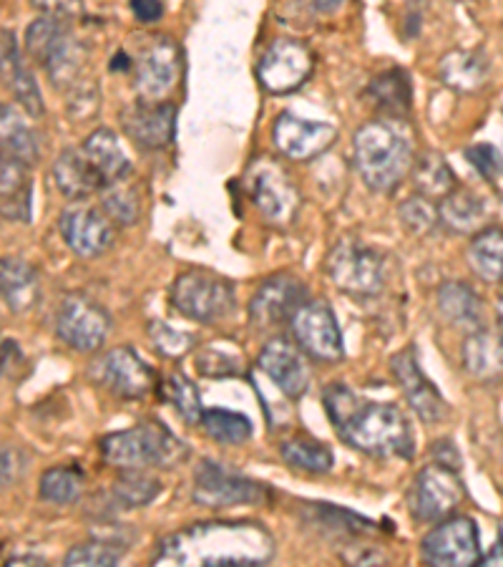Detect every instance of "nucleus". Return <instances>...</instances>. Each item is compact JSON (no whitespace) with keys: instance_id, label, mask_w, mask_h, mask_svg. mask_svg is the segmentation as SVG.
<instances>
[{"instance_id":"nucleus-1","label":"nucleus","mask_w":503,"mask_h":567,"mask_svg":"<svg viewBox=\"0 0 503 567\" xmlns=\"http://www.w3.org/2000/svg\"><path fill=\"white\" fill-rule=\"evenodd\" d=\"M327 416L343 442L378 460H410L416 436L406 414L398 406L368 401L345 383H333L323 391Z\"/></svg>"},{"instance_id":"nucleus-2","label":"nucleus","mask_w":503,"mask_h":567,"mask_svg":"<svg viewBox=\"0 0 503 567\" xmlns=\"http://www.w3.org/2000/svg\"><path fill=\"white\" fill-rule=\"evenodd\" d=\"M274 539L260 523H199L161 539L157 565H268Z\"/></svg>"},{"instance_id":"nucleus-3","label":"nucleus","mask_w":503,"mask_h":567,"mask_svg":"<svg viewBox=\"0 0 503 567\" xmlns=\"http://www.w3.org/2000/svg\"><path fill=\"white\" fill-rule=\"evenodd\" d=\"M400 122L402 118L370 122L355 134V169H358L365 185L375 192L396 189L416 164L410 134Z\"/></svg>"},{"instance_id":"nucleus-4","label":"nucleus","mask_w":503,"mask_h":567,"mask_svg":"<svg viewBox=\"0 0 503 567\" xmlns=\"http://www.w3.org/2000/svg\"><path fill=\"white\" fill-rule=\"evenodd\" d=\"M101 456L116 470L174 466L187 456L185 444L159 422H144L101 439Z\"/></svg>"},{"instance_id":"nucleus-5","label":"nucleus","mask_w":503,"mask_h":567,"mask_svg":"<svg viewBox=\"0 0 503 567\" xmlns=\"http://www.w3.org/2000/svg\"><path fill=\"white\" fill-rule=\"evenodd\" d=\"M25 49L59 89H78L86 49L69 33L66 21L53 16L39 18L25 31Z\"/></svg>"},{"instance_id":"nucleus-6","label":"nucleus","mask_w":503,"mask_h":567,"mask_svg":"<svg viewBox=\"0 0 503 567\" xmlns=\"http://www.w3.org/2000/svg\"><path fill=\"white\" fill-rule=\"evenodd\" d=\"M171 306L185 318L199 320V323H217L234 313V286L214 272L187 270L171 286Z\"/></svg>"},{"instance_id":"nucleus-7","label":"nucleus","mask_w":503,"mask_h":567,"mask_svg":"<svg viewBox=\"0 0 503 567\" xmlns=\"http://www.w3.org/2000/svg\"><path fill=\"white\" fill-rule=\"evenodd\" d=\"M327 272L337 288L355 298H373L386 286V262L383 255L358 240L337 243L331 258H327Z\"/></svg>"},{"instance_id":"nucleus-8","label":"nucleus","mask_w":503,"mask_h":567,"mask_svg":"<svg viewBox=\"0 0 503 567\" xmlns=\"http://www.w3.org/2000/svg\"><path fill=\"white\" fill-rule=\"evenodd\" d=\"M247 189L268 225L287 227L297 217L300 192L287 169L274 159H258L247 169Z\"/></svg>"},{"instance_id":"nucleus-9","label":"nucleus","mask_w":503,"mask_h":567,"mask_svg":"<svg viewBox=\"0 0 503 567\" xmlns=\"http://www.w3.org/2000/svg\"><path fill=\"white\" fill-rule=\"evenodd\" d=\"M465 497V487L459 477V470L433 462L423 466L410 487V515L418 523H441L451 517L453 509Z\"/></svg>"},{"instance_id":"nucleus-10","label":"nucleus","mask_w":503,"mask_h":567,"mask_svg":"<svg viewBox=\"0 0 503 567\" xmlns=\"http://www.w3.org/2000/svg\"><path fill=\"white\" fill-rule=\"evenodd\" d=\"M181 76L179 45L169 35H154L136 53L134 86L144 102H164Z\"/></svg>"},{"instance_id":"nucleus-11","label":"nucleus","mask_w":503,"mask_h":567,"mask_svg":"<svg viewBox=\"0 0 503 567\" xmlns=\"http://www.w3.org/2000/svg\"><path fill=\"white\" fill-rule=\"evenodd\" d=\"M191 497L201 507L258 505V502L268 499V489L240 472L227 470L219 462L205 460L195 470V489H191Z\"/></svg>"},{"instance_id":"nucleus-12","label":"nucleus","mask_w":503,"mask_h":567,"mask_svg":"<svg viewBox=\"0 0 503 567\" xmlns=\"http://www.w3.org/2000/svg\"><path fill=\"white\" fill-rule=\"evenodd\" d=\"M423 560L438 567H469L481 563L479 527L469 517H446L420 545Z\"/></svg>"},{"instance_id":"nucleus-13","label":"nucleus","mask_w":503,"mask_h":567,"mask_svg":"<svg viewBox=\"0 0 503 567\" xmlns=\"http://www.w3.org/2000/svg\"><path fill=\"white\" fill-rule=\"evenodd\" d=\"M112 318L96 300H91L81 292H71L63 298L56 316V333L73 351L94 353L104 346Z\"/></svg>"},{"instance_id":"nucleus-14","label":"nucleus","mask_w":503,"mask_h":567,"mask_svg":"<svg viewBox=\"0 0 503 567\" xmlns=\"http://www.w3.org/2000/svg\"><path fill=\"white\" fill-rule=\"evenodd\" d=\"M292 338L300 343L310 359L315 361H340L343 359V333L337 326L333 308L325 300H305L292 318Z\"/></svg>"},{"instance_id":"nucleus-15","label":"nucleus","mask_w":503,"mask_h":567,"mask_svg":"<svg viewBox=\"0 0 503 567\" xmlns=\"http://www.w3.org/2000/svg\"><path fill=\"white\" fill-rule=\"evenodd\" d=\"M307 300L305 282L287 272H277L262 282L250 300V323L258 331H272V328L292 323L302 303Z\"/></svg>"},{"instance_id":"nucleus-16","label":"nucleus","mask_w":503,"mask_h":567,"mask_svg":"<svg viewBox=\"0 0 503 567\" xmlns=\"http://www.w3.org/2000/svg\"><path fill=\"white\" fill-rule=\"evenodd\" d=\"M116 223L104 207L76 205L66 207L59 217V230L69 248L81 258H96L112 248L116 240Z\"/></svg>"},{"instance_id":"nucleus-17","label":"nucleus","mask_w":503,"mask_h":567,"mask_svg":"<svg viewBox=\"0 0 503 567\" xmlns=\"http://www.w3.org/2000/svg\"><path fill=\"white\" fill-rule=\"evenodd\" d=\"M313 71V53L305 43L277 39L262 53L258 63V79L270 94H290L305 84Z\"/></svg>"},{"instance_id":"nucleus-18","label":"nucleus","mask_w":503,"mask_h":567,"mask_svg":"<svg viewBox=\"0 0 503 567\" xmlns=\"http://www.w3.org/2000/svg\"><path fill=\"white\" fill-rule=\"evenodd\" d=\"M88 373L98 386L118 399H142L154 386V371L139 359V353L126 346L101 355Z\"/></svg>"},{"instance_id":"nucleus-19","label":"nucleus","mask_w":503,"mask_h":567,"mask_svg":"<svg viewBox=\"0 0 503 567\" xmlns=\"http://www.w3.org/2000/svg\"><path fill=\"white\" fill-rule=\"evenodd\" d=\"M337 130L327 122H313L292 112L277 116L272 126V142L292 162L313 159L335 142Z\"/></svg>"},{"instance_id":"nucleus-20","label":"nucleus","mask_w":503,"mask_h":567,"mask_svg":"<svg viewBox=\"0 0 503 567\" xmlns=\"http://www.w3.org/2000/svg\"><path fill=\"white\" fill-rule=\"evenodd\" d=\"M258 369L268 377L274 386H277L287 399H300L310 386V365L305 359V351L300 349V343H292L290 338H272L264 346Z\"/></svg>"},{"instance_id":"nucleus-21","label":"nucleus","mask_w":503,"mask_h":567,"mask_svg":"<svg viewBox=\"0 0 503 567\" xmlns=\"http://www.w3.org/2000/svg\"><path fill=\"white\" fill-rule=\"evenodd\" d=\"M392 373L400 383L402 393H406L408 404L413 406L416 414L423 419L426 424H436L446 416V401L431 381L426 379V373L420 371V365L416 361V351L406 349L392 355Z\"/></svg>"},{"instance_id":"nucleus-22","label":"nucleus","mask_w":503,"mask_h":567,"mask_svg":"<svg viewBox=\"0 0 503 567\" xmlns=\"http://www.w3.org/2000/svg\"><path fill=\"white\" fill-rule=\"evenodd\" d=\"M177 109L167 102H142L129 106L122 116L124 132L144 150H164L174 140Z\"/></svg>"},{"instance_id":"nucleus-23","label":"nucleus","mask_w":503,"mask_h":567,"mask_svg":"<svg viewBox=\"0 0 503 567\" xmlns=\"http://www.w3.org/2000/svg\"><path fill=\"white\" fill-rule=\"evenodd\" d=\"M53 179L61 195H66L73 203L78 199H88L96 192L106 189V182L101 179L94 164L88 162L84 150H66L59 154L56 164H53Z\"/></svg>"},{"instance_id":"nucleus-24","label":"nucleus","mask_w":503,"mask_h":567,"mask_svg":"<svg viewBox=\"0 0 503 567\" xmlns=\"http://www.w3.org/2000/svg\"><path fill=\"white\" fill-rule=\"evenodd\" d=\"M0 197H3V219L8 223H31V197L33 182L29 175V164L6 157L0 162Z\"/></svg>"},{"instance_id":"nucleus-25","label":"nucleus","mask_w":503,"mask_h":567,"mask_svg":"<svg viewBox=\"0 0 503 567\" xmlns=\"http://www.w3.org/2000/svg\"><path fill=\"white\" fill-rule=\"evenodd\" d=\"M0 288H3L8 310L13 313H25L41 298L39 272L21 258H3L0 262Z\"/></svg>"},{"instance_id":"nucleus-26","label":"nucleus","mask_w":503,"mask_h":567,"mask_svg":"<svg viewBox=\"0 0 503 567\" xmlns=\"http://www.w3.org/2000/svg\"><path fill=\"white\" fill-rule=\"evenodd\" d=\"M84 154L88 157V162L94 164V169L101 175V179L106 182V187L116 185L129 177L132 172V162L126 157L122 144H118L116 134L112 130H96L91 136H86Z\"/></svg>"},{"instance_id":"nucleus-27","label":"nucleus","mask_w":503,"mask_h":567,"mask_svg":"<svg viewBox=\"0 0 503 567\" xmlns=\"http://www.w3.org/2000/svg\"><path fill=\"white\" fill-rule=\"evenodd\" d=\"M3 81L6 86L13 91L15 102L21 104L31 116L43 114V99L39 84H35L31 71L23 66L21 53H18V43L11 31H3Z\"/></svg>"},{"instance_id":"nucleus-28","label":"nucleus","mask_w":503,"mask_h":567,"mask_svg":"<svg viewBox=\"0 0 503 567\" xmlns=\"http://www.w3.org/2000/svg\"><path fill=\"white\" fill-rule=\"evenodd\" d=\"M463 365L479 381L503 377V336L489 328L469 336L463 346Z\"/></svg>"},{"instance_id":"nucleus-29","label":"nucleus","mask_w":503,"mask_h":567,"mask_svg":"<svg viewBox=\"0 0 503 567\" xmlns=\"http://www.w3.org/2000/svg\"><path fill=\"white\" fill-rule=\"evenodd\" d=\"M438 71H441V79L448 89L471 94V91L486 86L491 66L486 56L479 51H451L446 53Z\"/></svg>"},{"instance_id":"nucleus-30","label":"nucleus","mask_w":503,"mask_h":567,"mask_svg":"<svg viewBox=\"0 0 503 567\" xmlns=\"http://www.w3.org/2000/svg\"><path fill=\"white\" fill-rule=\"evenodd\" d=\"M368 94L373 104L386 112L390 118H406L410 112V102H413V89H410V79L406 71L392 69L375 76L368 86Z\"/></svg>"},{"instance_id":"nucleus-31","label":"nucleus","mask_w":503,"mask_h":567,"mask_svg":"<svg viewBox=\"0 0 503 567\" xmlns=\"http://www.w3.org/2000/svg\"><path fill=\"white\" fill-rule=\"evenodd\" d=\"M438 308H441V313L451 320V323L461 328L479 326L483 318L479 292L461 280L443 282L441 290H438Z\"/></svg>"},{"instance_id":"nucleus-32","label":"nucleus","mask_w":503,"mask_h":567,"mask_svg":"<svg viewBox=\"0 0 503 567\" xmlns=\"http://www.w3.org/2000/svg\"><path fill=\"white\" fill-rule=\"evenodd\" d=\"M471 270L486 282L503 280V227H489L469 245Z\"/></svg>"},{"instance_id":"nucleus-33","label":"nucleus","mask_w":503,"mask_h":567,"mask_svg":"<svg viewBox=\"0 0 503 567\" xmlns=\"http://www.w3.org/2000/svg\"><path fill=\"white\" fill-rule=\"evenodd\" d=\"M441 223L453 233H473L479 230L483 223V215H486V207H483L481 197H475L471 189L455 187L451 195L441 199Z\"/></svg>"},{"instance_id":"nucleus-34","label":"nucleus","mask_w":503,"mask_h":567,"mask_svg":"<svg viewBox=\"0 0 503 567\" xmlns=\"http://www.w3.org/2000/svg\"><path fill=\"white\" fill-rule=\"evenodd\" d=\"M410 177H413L416 195H423L428 199H443L455 189L453 169L448 167V162L436 152L423 154V157L413 164V169H410Z\"/></svg>"},{"instance_id":"nucleus-35","label":"nucleus","mask_w":503,"mask_h":567,"mask_svg":"<svg viewBox=\"0 0 503 567\" xmlns=\"http://www.w3.org/2000/svg\"><path fill=\"white\" fill-rule=\"evenodd\" d=\"M280 456L290 470L305 474H327L333 470L335 456L323 442L310 436H292L280 446Z\"/></svg>"},{"instance_id":"nucleus-36","label":"nucleus","mask_w":503,"mask_h":567,"mask_svg":"<svg viewBox=\"0 0 503 567\" xmlns=\"http://www.w3.org/2000/svg\"><path fill=\"white\" fill-rule=\"evenodd\" d=\"M0 114H3V124H0V132H3V154L31 167L39 159V140H35V132L25 124V118L18 114L15 106L3 104Z\"/></svg>"},{"instance_id":"nucleus-37","label":"nucleus","mask_w":503,"mask_h":567,"mask_svg":"<svg viewBox=\"0 0 503 567\" xmlns=\"http://www.w3.org/2000/svg\"><path fill=\"white\" fill-rule=\"evenodd\" d=\"M41 499L53 502V505H71L84 492V474L76 466H53L45 470L41 477Z\"/></svg>"},{"instance_id":"nucleus-38","label":"nucleus","mask_w":503,"mask_h":567,"mask_svg":"<svg viewBox=\"0 0 503 567\" xmlns=\"http://www.w3.org/2000/svg\"><path fill=\"white\" fill-rule=\"evenodd\" d=\"M201 426H205V432L219 444H244L247 439L252 436V422L244 414H240V411H205Z\"/></svg>"},{"instance_id":"nucleus-39","label":"nucleus","mask_w":503,"mask_h":567,"mask_svg":"<svg viewBox=\"0 0 503 567\" xmlns=\"http://www.w3.org/2000/svg\"><path fill=\"white\" fill-rule=\"evenodd\" d=\"M164 399L179 411V416L189 424H201L205 419V409H201V399L195 383H191L181 371H171L167 381L161 383Z\"/></svg>"},{"instance_id":"nucleus-40","label":"nucleus","mask_w":503,"mask_h":567,"mask_svg":"<svg viewBox=\"0 0 503 567\" xmlns=\"http://www.w3.org/2000/svg\"><path fill=\"white\" fill-rule=\"evenodd\" d=\"M161 484L157 480H151L149 474H144L139 470H124L122 477L114 482L112 495L118 502L122 509H134V507H144L159 495Z\"/></svg>"},{"instance_id":"nucleus-41","label":"nucleus","mask_w":503,"mask_h":567,"mask_svg":"<svg viewBox=\"0 0 503 567\" xmlns=\"http://www.w3.org/2000/svg\"><path fill=\"white\" fill-rule=\"evenodd\" d=\"M126 553V547L122 543H114V539H94V543H84L71 547L63 557L66 565H76V567H108V565H118Z\"/></svg>"},{"instance_id":"nucleus-42","label":"nucleus","mask_w":503,"mask_h":567,"mask_svg":"<svg viewBox=\"0 0 503 567\" xmlns=\"http://www.w3.org/2000/svg\"><path fill=\"white\" fill-rule=\"evenodd\" d=\"M400 223L413 235H431L436 233V227L441 225V213H438L433 199L413 195L400 205Z\"/></svg>"},{"instance_id":"nucleus-43","label":"nucleus","mask_w":503,"mask_h":567,"mask_svg":"<svg viewBox=\"0 0 503 567\" xmlns=\"http://www.w3.org/2000/svg\"><path fill=\"white\" fill-rule=\"evenodd\" d=\"M197 369L205 373V377H237L242 373V355L234 349H222V346H207L197 355Z\"/></svg>"},{"instance_id":"nucleus-44","label":"nucleus","mask_w":503,"mask_h":567,"mask_svg":"<svg viewBox=\"0 0 503 567\" xmlns=\"http://www.w3.org/2000/svg\"><path fill=\"white\" fill-rule=\"evenodd\" d=\"M124 182V179H122ZM122 182L104 189V207L116 225H134L139 219V199Z\"/></svg>"},{"instance_id":"nucleus-45","label":"nucleus","mask_w":503,"mask_h":567,"mask_svg":"<svg viewBox=\"0 0 503 567\" xmlns=\"http://www.w3.org/2000/svg\"><path fill=\"white\" fill-rule=\"evenodd\" d=\"M149 338L154 349H157L161 355H167V359H179V355L189 353L191 343H195V338L189 333L177 331V328L161 323V320H151Z\"/></svg>"},{"instance_id":"nucleus-46","label":"nucleus","mask_w":503,"mask_h":567,"mask_svg":"<svg viewBox=\"0 0 503 567\" xmlns=\"http://www.w3.org/2000/svg\"><path fill=\"white\" fill-rule=\"evenodd\" d=\"M465 157H469V162L473 164L475 169H479L481 177L486 179H496L501 172H503V159L496 146L491 144H475L471 146L469 152H465Z\"/></svg>"},{"instance_id":"nucleus-47","label":"nucleus","mask_w":503,"mask_h":567,"mask_svg":"<svg viewBox=\"0 0 503 567\" xmlns=\"http://www.w3.org/2000/svg\"><path fill=\"white\" fill-rule=\"evenodd\" d=\"M31 6L43 16L61 18V21H71V18H76L84 11L81 0H31Z\"/></svg>"},{"instance_id":"nucleus-48","label":"nucleus","mask_w":503,"mask_h":567,"mask_svg":"<svg viewBox=\"0 0 503 567\" xmlns=\"http://www.w3.org/2000/svg\"><path fill=\"white\" fill-rule=\"evenodd\" d=\"M129 8L139 23H157L164 16L161 0H132Z\"/></svg>"},{"instance_id":"nucleus-49","label":"nucleus","mask_w":503,"mask_h":567,"mask_svg":"<svg viewBox=\"0 0 503 567\" xmlns=\"http://www.w3.org/2000/svg\"><path fill=\"white\" fill-rule=\"evenodd\" d=\"M433 462H441L446 466H453V470H461V456L459 450H455L453 442H436L433 446Z\"/></svg>"},{"instance_id":"nucleus-50","label":"nucleus","mask_w":503,"mask_h":567,"mask_svg":"<svg viewBox=\"0 0 503 567\" xmlns=\"http://www.w3.org/2000/svg\"><path fill=\"white\" fill-rule=\"evenodd\" d=\"M15 361H23V353L18 349V343L11 341V338H6L3 341V377L13 379V365H21Z\"/></svg>"},{"instance_id":"nucleus-51","label":"nucleus","mask_w":503,"mask_h":567,"mask_svg":"<svg viewBox=\"0 0 503 567\" xmlns=\"http://www.w3.org/2000/svg\"><path fill=\"white\" fill-rule=\"evenodd\" d=\"M13 456L15 452L13 450H3V484L6 487H11V484L15 482V474H13Z\"/></svg>"},{"instance_id":"nucleus-52","label":"nucleus","mask_w":503,"mask_h":567,"mask_svg":"<svg viewBox=\"0 0 503 567\" xmlns=\"http://www.w3.org/2000/svg\"><path fill=\"white\" fill-rule=\"evenodd\" d=\"M479 565H503V535H499V545L486 557H481Z\"/></svg>"},{"instance_id":"nucleus-53","label":"nucleus","mask_w":503,"mask_h":567,"mask_svg":"<svg viewBox=\"0 0 503 567\" xmlns=\"http://www.w3.org/2000/svg\"><path fill=\"white\" fill-rule=\"evenodd\" d=\"M343 3H345V0H313V6L323 13H335Z\"/></svg>"},{"instance_id":"nucleus-54","label":"nucleus","mask_w":503,"mask_h":567,"mask_svg":"<svg viewBox=\"0 0 503 567\" xmlns=\"http://www.w3.org/2000/svg\"><path fill=\"white\" fill-rule=\"evenodd\" d=\"M8 565H43V560L35 555H21V557H8Z\"/></svg>"}]
</instances>
